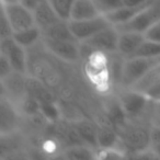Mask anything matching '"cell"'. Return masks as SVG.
I'll return each mask as SVG.
<instances>
[{
    "instance_id": "obj_18",
    "label": "cell",
    "mask_w": 160,
    "mask_h": 160,
    "mask_svg": "<svg viewBox=\"0 0 160 160\" xmlns=\"http://www.w3.org/2000/svg\"><path fill=\"white\" fill-rule=\"evenodd\" d=\"M135 56H140V57H158V56H160V42H156V41L146 38L133 57H135Z\"/></svg>"
},
{
    "instance_id": "obj_16",
    "label": "cell",
    "mask_w": 160,
    "mask_h": 160,
    "mask_svg": "<svg viewBox=\"0 0 160 160\" xmlns=\"http://www.w3.org/2000/svg\"><path fill=\"white\" fill-rule=\"evenodd\" d=\"M118 140V135L109 126L98 127V146L103 149L114 148Z\"/></svg>"
},
{
    "instance_id": "obj_17",
    "label": "cell",
    "mask_w": 160,
    "mask_h": 160,
    "mask_svg": "<svg viewBox=\"0 0 160 160\" xmlns=\"http://www.w3.org/2000/svg\"><path fill=\"white\" fill-rule=\"evenodd\" d=\"M78 134L80 138L89 145H98V127L93 126L89 122H80L76 125Z\"/></svg>"
},
{
    "instance_id": "obj_27",
    "label": "cell",
    "mask_w": 160,
    "mask_h": 160,
    "mask_svg": "<svg viewBox=\"0 0 160 160\" xmlns=\"http://www.w3.org/2000/svg\"><path fill=\"white\" fill-rule=\"evenodd\" d=\"M145 36H146V38H148V40L160 42V20L147 30L146 33H145Z\"/></svg>"
},
{
    "instance_id": "obj_15",
    "label": "cell",
    "mask_w": 160,
    "mask_h": 160,
    "mask_svg": "<svg viewBox=\"0 0 160 160\" xmlns=\"http://www.w3.org/2000/svg\"><path fill=\"white\" fill-rule=\"evenodd\" d=\"M17 124V114L13 108L6 100L1 101V132H10Z\"/></svg>"
},
{
    "instance_id": "obj_1",
    "label": "cell",
    "mask_w": 160,
    "mask_h": 160,
    "mask_svg": "<svg viewBox=\"0 0 160 160\" xmlns=\"http://www.w3.org/2000/svg\"><path fill=\"white\" fill-rule=\"evenodd\" d=\"M160 64V56L158 57H135L126 58L121 68V82L124 88H131L135 82L148 72L151 68Z\"/></svg>"
},
{
    "instance_id": "obj_31",
    "label": "cell",
    "mask_w": 160,
    "mask_h": 160,
    "mask_svg": "<svg viewBox=\"0 0 160 160\" xmlns=\"http://www.w3.org/2000/svg\"><path fill=\"white\" fill-rule=\"evenodd\" d=\"M21 2H22V0H1V6H11Z\"/></svg>"
},
{
    "instance_id": "obj_23",
    "label": "cell",
    "mask_w": 160,
    "mask_h": 160,
    "mask_svg": "<svg viewBox=\"0 0 160 160\" xmlns=\"http://www.w3.org/2000/svg\"><path fill=\"white\" fill-rule=\"evenodd\" d=\"M0 35L1 38H11L13 35V30H12L10 22L7 18V14H6L5 10L2 9L1 12V29H0Z\"/></svg>"
},
{
    "instance_id": "obj_26",
    "label": "cell",
    "mask_w": 160,
    "mask_h": 160,
    "mask_svg": "<svg viewBox=\"0 0 160 160\" xmlns=\"http://www.w3.org/2000/svg\"><path fill=\"white\" fill-rule=\"evenodd\" d=\"M151 125L160 129V100L151 102V112H150Z\"/></svg>"
},
{
    "instance_id": "obj_8",
    "label": "cell",
    "mask_w": 160,
    "mask_h": 160,
    "mask_svg": "<svg viewBox=\"0 0 160 160\" xmlns=\"http://www.w3.org/2000/svg\"><path fill=\"white\" fill-rule=\"evenodd\" d=\"M118 38H120V31L113 24H111L105 29L99 31L83 43L97 51L113 53V52H118Z\"/></svg>"
},
{
    "instance_id": "obj_7",
    "label": "cell",
    "mask_w": 160,
    "mask_h": 160,
    "mask_svg": "<svg viewBox=\"0 0 160 160\" xmlns=\"http://www.w3.org/2000/svg\"><path fill=\"white\" fill-rule=\"evenodd\" d=\"M2 9L7 14V18L9 20L12 30H13V33L35 25L33 11L22 3L2 6Z\"/></svg>"
},
{
    "instance_id": "obj_2",
    "label": "cell",
    "mask_w": 160,
    "mask_h": 160,
    "mask_svg": "<svg viewBox=\"0 0 160 160\" xmlns=\"http://www.w3.org/2000/svg\"><path fill=\"white\" fill-rule=\"evenodd\" d=\"M160 20V0H155L151 5L142 9L133 19L123 23L118 27H114L120 32L122 31H133L139 33H146V31L151 28L156 22Z\"/></svg>"
},
{
    "instance_id": "obj_14",
    "label": "cell",
    "mask_w": 160,
    "mask_h": 160,
    "mask_svg": "<svg viewBox=\"0 0 160 160\" xmlns=\"http://www.w3.org/2000/svg\"><path fill=\"white\" fill-rule=\"evenodd\" d=\"M42 36L43 38H59V40H76L70 31L68 21L66 20L58 21L52 27L42 31Z\"/></svg>"
},
{
    "instance_id": "obj_5",
    "label": "cell",
    "mask_w": 160,
    "mask_h": 160,
    "mask_svg": "<svg viewBox=\"0 0 160 160\" xmlns=\"http://www.w3.org/2000/svg\"><path fill=\"white\" fill-rule=\"evenodd\" d=\"M125 89L126 90L123 91L118 97V102L127 118H138L144 112L147 105L151 102V100L144 93L136 91L132 88H125Z\"/></svg>"
},
{
    "instance_id": "obj_12",
    "label": "cell",
    "mask_w": 160,
    "mask_h": 160,
    "mask_svg": "<svg viewBox=\"0 0 160 160\" xmlns=\"http://www.w3.org/2000/svg\"><path fill=\"white\" fill-rule=\"evenodd\" d=\"M100 14L93 0H75L69 20H86L96 18Z\"/></svg>"
},
{
    "instance_id": "obj_32",
    "label": "cell",
    "mask_w": 160,
    "mask_h": 160,
    "mask_svg": "<svg viewBox=\"0 0 160 160\" xmlns=\"http://www.w3.org/2000/svg\"><path fill=\"white\" fill-rule=\"evenodd\" d=\"M151 148H152V151L155 152V155L157 156L158 158H160V142L157 145H153V146H151Z\"/></svg>"
},
{
    "instance_id": "obj_20",
    "label": "cell",
    "mask_w": 160,
    "mask_h": 160,
    "mask_svg": "<svg viewBox=\"0 0 160 160\" xmlns=\"http://www.w3.org/2000/svg\"><path fill=\"white\" fill-rule=\"evenodd\" d=\"M65 157L68 159H92L96 157V155L89 147L75 145L65 151Z\"/></svg>"
},
{
    "instance_id": "obj_3",
    "label": "cell",
    "mask_w": 160,
    "mask_h": 160,
    "mask_svg": "<svg viewBox=\"0 0 160 160\" xmlns=\"http://www.w3.org/2000/svg\"><path fill=\"white\" fill-rule=\"evenodd\" d=\"M68 24L73 38L78 42H86L99 31L111 25V23L104 14H100L96 18L86 20H69Z\"/></svg>"
},
{
    "instance_id": "obj_24",
    "label": "cell",
    "mask_w": 160,
    "mask_h": 160,
    "mask_svg": "<svg viewBox=\"0 0 160 160\" xmlns=\"http://www.w3.org/2000/svg\"><path fill=\"white\" fill-rule=\"evenodd\" d=\"M145 96L148 97L152 101L160 100V78L157 79L155 82H152L146 90L144 91Z\"/></svg>"
},
{
    "instance_id": "obj_13",
    "label": "cell",
    "mask_w": 160,
    "mask_h": 160,
    "mask_svg": "<svg viewBox=\"0 0 160 160\" xmlns=\"http://www.w3.org/2000/svg\"><path fill=\"white\" fill-rule=\"evenodd\" d=\"M41 36H42V30L35 24L31 28H28V29L14 32L12 38H13L14 40H16V42H18L21 46L27 48V47H30L35 44Z\"/></svg>"
},
{
    "instance_id": "obj_9",
    "label": "cell",
    "mask_w": 160,
    "mask_h": 160,
    "mask_svg": "<svg viewBox=\"0 0 160 160\" xmlns=\"http://www.w3.org/2000/svg\"><path fill=\"white\" fill-rule=\"evenodd\" d=\"M44 44L54 55L67 62H75L79 58L80 51L78 41L59 40V38H43Z\"/></svg>"
},
{
    "instance_id": "obj_25",
    "label": "cell",
    "mask_w": 160,
    "mask_h": 160,
    "mask_svg": "<svg viewBox=\"0 0 160 160\" xmlns=\"http://www.w3.org/2000/svg\"><path fill=\"white\" fill-rule=\"evenodd\" d=\"M12 72H14V70L10 64L9 59L3 54H1L0 55V76H1V79L5 80Z\"/></svg>"
},
{
    "instance_id": "obj_6",
    "label": "cell",
    "mask_w": 160,
    "mask_h": 160,
    "mask_svg": "<svg viewBox=\"0 0 160 160\" xmlns=\"http://www.w3.org/2000/svg\"><path fill=\"white\" fill-rule=\"evenodd\" d=\"M1 54L9 59L14 72L24 73L27 71V54L25 48L16 42L13 38H1Z\"/></svg>"
},
{
    "instance_id": "obj_29",
    "label": "cell",
    "mask_w": 160,
    "mask_h": 160,
    "mask_svg": "<svg viewBox=\"0 0 160 160\" xmlns=\"http://www.w3.org/2000/svg\"><path fill=\"white\" fill-rule=\"evenodd\" d=\"M153 0H123V6L126 7H138L152 2Z\"/></svg>"
},
{
    "instance_id": "obj_28",
    "label": "cell",
    "mask_w": 160,
    "mask_h": 160,
    "mask_svg": "<svg viewBox=\"0 0 160 160\" xmlns=\"http://www.w3.org/2000/svg\"><path fill=\"white\" fill-rule=\"evenodd\" d=\"M40 109L42 110V112L45 114V116H46V118H55L56 116H57V111H56L55 107H54L52 102L41 103Z\"/></svg>"
},
{
    "instance_id": "obj_21",
    "label": "cell",
    "mask_w": 160,
    "mask_h": 160,
    "mask_svg": "<svg viewBox=\"0 0 160 160\" xmlns=\"http://www.w3.org/2000/svg\"><path fill=\"white\" fill-rule=\"evenodd\" d=\"M27 88H28V91H29L30 96H31L32 98L35 99V100H38L40 103L52 102L48 91L45 90L38 82L31 81V82L28 83Z\"/></svg>"
},
{
    "instance_id": "obj_30",
    "label": "cell",
    "mask_w": 160,
    "mask_h": 160,
    "mask_svg": "<svg viewBox=\"0 0 160 160\" xmlns=\"http://www.w3.org/2000/svg\"><path fill=\"white\" fill-rule=\"evenodd\" d=\"M43 0H22V5H24L27 8H29L30 10H32V11H34L35 10V8L38 7V5H40L41 2H42Z\"/></svg>"
},
{
    "instance_id": "obj_19",
    "label": "cell",
    "mask_w": 160,
    "mask_h": 160,
    "mask_svg": "<svg viewBox=\"0 0 160 160\" xmlns=\"http://www.w3.org/2000/svg\"><path fill=\"white\" fill-rule=\"evenodd\" d=\"M48 2L62 20L68 21L70 19L71 8L75 0H48Z\"/></svg>"
},
{
    "instance_id": "obj_11",
    "label": "cell",
    "mask_w": 160,
    "mask_h": 160,
    "mask_svg": "<svg viewBox=\"0 0 160 160\" xmlns=\"http://www.w3.org/2000/svg\"><path fill=\"white\" fill-rule=\"evenodd\" d=\"M33 13L34 19H35V24L42 31H44L47 28L52 27L56 22L62 20L55 12V10L53 9L51 3L48 2V0H43L42 2L35 8Z\"/></svg>"
},
{
    "instance_id": "obj_4",
    "label": "cell",
    "mask_w": 160,
    "mask_h": 160,
    "mask_svg": "<svg viewBox=\"0 0 160 160\" xmlns=\"http://www.w3.org/2000/svg\"><path fill=\"white\" fill-rule=\"evenodd\" d=\"M122 134L124 145L135 152H142L151 147L150 129H147L140 124L126 125L123 127Z\"/></svg>"
},
{
    "instance_id": "obj_10",
    "label": "cell",
    "mask_w": 160,
    "mask_h": 160,
    "mask_svg": "<svg viewBox=\"0 0 160 160\" xmlns=\"http://www.w3.org/2000/svg\"><path fill=\"white\" fill-rule=\"evenodd\" d=\"M145 40H146V36L144 33L133 31L120 32L118 52L123 57H133Z\"/></svg>"
},
{
    "instance_id": "obj_22",
    "label": "cell",
    "mask_w": 160,
    "mask_h": 160,
    "mask_svg": "<svg viewBox=\"0 0 160 160\" xmlns=\"http://www.w3.org/2000/svg\"><path fill=\"white\" fill-rule=\"evenodd\" d=\"M101 14H107L123 6V0H93Z\"/></svg>"
}]
</instances>
